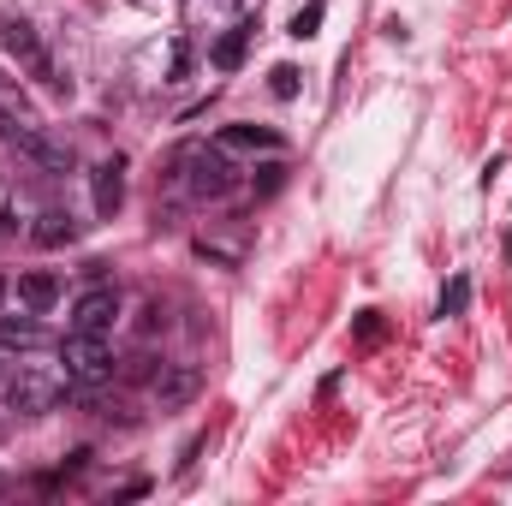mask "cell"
<instances>
[{
  "instance_id": "8992f818",
  "label": "cell",
  "mask_w": 512,
  "mask_h": 506,
  "mask_svg": "<svg viewBox=\"0 0 512 506\" xmlns=\"http://www.w3.org/2000/svg\"><path fill=\"white\" fill-rule=\"evenodd\" d=\"M90 197H96V215H102V221L120 215V203H126V161H120V155L90 173Z\"/></svg>"
},
{
  "instance_id": "30bf717a",
  "label": "cell",
  "mask_w": 512,
  "mask_h": 506,
  "mask_svg": "<svg viewBox=\"0 0 512 506\" xmlns=\"http://www.w3.org/2000/svg\"><path fill=\"white\" fill-rule=\"evenodd\" d=\"M36 114L24 108V102H0V143H12V149H24L30 137H36Z\"/></svg>"
},
{
  "instance_id": "ba28073f",
  "label": "cell",
  "mask_w": 512,
  "mask_h": 506,
  "mask_svg": "<svg viewBox=\"0 0 512 506\" xmlns=\"http://www.w3.org/2000/svg\"><path fill=\"white\" fill-rule=\"evenodd\" d=\"M18 304H24V310H36V316H48V310L60 304V280H54V274H42V268L18 274Z\"/></svg>"
},
{
  "instance_id": "44dd1931",
  "label": "cell",
  "mask_w": 512,
  "mask_h": 506,
  "mask_svg": "<svg viewBox=\"0 0 512 506\" xmlns=\"http://www.w3.org/2000/svg\"><path fill=\"white\" fill-rule=\"evenodd\" d=\"M0 381H6V352H0Z\"/></svg>"
},
{
  "instance_id": "277c9868",
  "label": "cell",
  "mask_w": 512,
  "mask_h": 506,
  "mask_svg": "<svg viewBox=\"0 0 512 506\" xmlns=\"http://www.w3.org/2000/svg\"><path fill=\"white\" fill-rule=\"evenodd\" d=\"M114 322H120V286L96 280L72 298V328L78 334H114Z\"/></svg>"
},
{
  "instance_id": "9a60e30c",
  "label": "cell",
  "mask_w": 512,
  "mask_h": 506,
  "mask_svg": "<svg viewBox=\"0 0 512 506\" xmlns=\"http://www.w3.org/2000/svg\"><path fill=\"white\" fill-rule=\"evenodd\" d=\"M322 30V0H310V6H298L292 12V24H286V36H298V42H310Z\"/></svg>"
},
{
  "instance_id": "ffe728a7",
  "label": "cell",
  "mask_w": 512,
  "mask_h": 506,
  "mask_svg": "<svg viewBox=\"0 0 512 506\" xmlns=\"http://www.w3.org/2000/svg\"><path fill=\"white\" fill-rule=\"evenodd\" d=\"M155 328H167V310H161V304L143 310V334H155Z\"/></svg>"
},
{
  "instance_id": "2e32d148",
  "label": "cell",
  "mask_w": 512,
  "mask_h": 506,
  "mask_svg": "<svg viewBox=\"0 0 512 506\" xmlns=\"http://www.w3.org/2000/svg\"><path fill=\"white\" fill-rule=\"evenodd\" d=\"M191 72V42L185 36H173V54H167V84H179Z\"/></svg>"
},
{
  "instance_id": "5bb4252c",
  "label": "cell",
  "mask_w": 512,
  "mask_h": 506,
  "mask_svg": "<svg viewBox=\"0 0 512 506\" xmlns=\"http://www.w3.org/2000/svg\"><path fill=\"white\" fill-rule=\"evenodd\" d=\"M465 304H471V274H453V280L441 286V304H435V316H465Z\"/></svg>"
},
{
  "instance_id": "8fae6325",
  "label": "cell",
  "mask_w": 512,
  "mask_h": 506,
  "mask_svg": "<svg viewBox=\"0 0 512 506\" xmlns=\"http://www.w3.org/2000/svg\"><path fill=\"white\" fill-rule=\"evenodd\" d=\"M245 48H251V24H233V30L215 42V54H209L215 72H239V66H245Z\"/></svg>"
},
{
  "instance_id": "52a82bcc",
  "label": "cell",
  "mask_w": 512,
  "mask_h": 506,
  "mask_svg": "<svg viewBox=\"0 0 512 506\" xmlns=\"http://www.w3.org/2000/svg\"><path fill=\"white\" fill-rule=\"evenodd\" d=\"M42 322L36 310H18V316H0V352H42Z\"/></svg>"
},
{
  "instance_id": "d6986e66",
  "label": "cell",
  "mask_w": 512,
  "mask_h": 506,
  "mask_svg": "<svg viewBox=\"0 0 512 506\" xmlns=\"http://www.w3.org/2000/svg\"><path fill=\"white\" fill-rule=\"evenodd\" d=\"M280 179H286V167H280V161H274V167H262V185H256V191H262V197H268V191H280Z\"/></svg>"
},
{
  "instance_id": "e0dca14e",
  "label": "cell",
  "mask_w": 512,
  "mask_h": 506,
  "mask_svg": "<svg viewBox=\"0 0 512 506\" xmlns=\"http://www.w3.org/2000/svg\"><path fill=\"white\" fill-rule=\"evenodd\" d=\"M268 90H274L280 102H292V96H298V72H292V66H274V72H268Z\"/></svg>"
},
{
  "instance_id": "3957f363",
  "label": "cell",
  "mask_w": 512,
  "mask_h": 506,
  "mask_svg": "<svg viewBox=\"0 0 512 506\" xmlns=\"http://www.w3.org/2000/svg\"><path fill=\"white\" fill-rule=\"evenodd\" d=\"M60 364L72 370V381L78 387H96V381L114 376V346H108V334H66L60 340Z\"/></svg>"
},
{
  "instance_id": "4fadbf2b",
  "label": "cell",
  "mask_w": 512,
  "mask_h": 506,
  "mask_svg": "<svg viewBox=\"0 0 512 506\" xmlns=\"http://www.w3.org/2000/svg\"><path fill=\"white\" fill-rule=\"evenodd\" d=\"M215 143H221L227 155H233V149H280V131H268V126H227Z\"/></svg>"
},
{
  "instance_id": "9c48e42d",
  "label": "cell",
  "mask_w": 512,
  "mask_h": 506,
  "mask_svg": "<svg viewBox=\"0 0 512 506\" xmlns=\"http://www.w3.org/2000/svg\"><path fill=\"white\" fill-rule=\"evenodd\" d=\"M18 155H24V161H36L42 173H72V149H66V143H54L48 131H36V137H30Z\"/></svg>"
},
{
  "instance_id": "7a4b0ae2",
  "label": "cell",
  "mask_w": 512,
  "mask_h": 506,
  "mask_svg": "<svg viewBox=\"0 0 512 506\" xmlns=\"http://www.w3.org/2000/svg\"><path fill=\"white\" fill-rule=\"evenodd\" d=\"M179 167H185V191L191 197H203V203H221V197H233L239 191V167L227 161V149L221 143H197V149H185L179 155Z\"/></svg>"
},
{
  "instance_id": "7c38bea8",
  "label": "cell",
  "mask_w": 512,
  "mask_h": 506,
  "mask_svg": "<svg viewBox=\"0 0 512 506\" xmlns=\"http://www.w3.org/2000/svg\"><path fill=\"white\" fill-rule=\"evenodd\" d=\"M30 239H36L42 251H60V245H72V239H78V221H72V215H60V209H48V215L36 221V233H30Z\"/></svg>"
},
{
  "instance_id": "ac0fdd59",
  "label": "cell",
  "mask_w": 512,
  "mask_h": 506,
  "mask_svg": "<svg viewBox=\"0 0 512 506\" xmlns=\"http://www.w3.org/2000/svg\"><path fill=\"white\" fill-rule=\"evenodd\" d=\"M358 340H364V346L382 340V310H364V316H358Z\"/></svg>"
},
{
  "instance_id": "5b68a950",
  "label": "cell",
  "mask_w": 512,
  "mask_h": 506,
  "mask_svg": "<svg viewBox=\"0 0 512 506\" xmlns=\"http://www.w3.org/2000/svg\"><path fill=\"white\" fill-rule=\"evenodd\" d=\"M197 387H203L197 364H161V376H155V411H185L197 399Z\"/></svg>"
},
{
  "instance_id": "6da1fadb",
  "label": "cell",
  "mask_w": 512,
  "mask_h": 506,
  "mask_svg": "<svg viewBox=\"0 0 512 506\" xmlns=\"http://www.w3.org/2000/svg\"><path fill=\"white\" fill-rule=\"evenodd\" d=\"M72 370L66 364H48V358H24L12 381H6V405L18 411V417H42V411H54L60 399H72Z\"/></svg>"
}]
</instances>
